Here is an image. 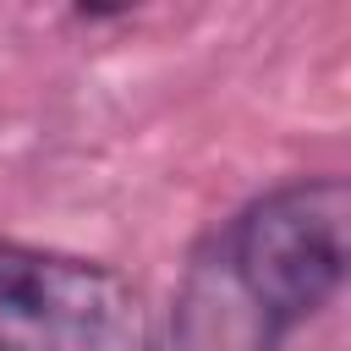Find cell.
<instances>
[{
	"mask_svg": "<svg viewBox=\"0 0 351 351\" xmlns=\"http://www.w3.org/2000/svg\"><path fill=\"white\" fill-rule=\"evenodd\" d=\"M351 192L340 176H296L252 197L219 236V285L252 329V351L318 318L346 280Z\"/></svg>",
	"mask_w": 351,
	"mask_h": 351,
	"instance_id": "cell-1",
	"label": "cell"
},
{
	"mask_svg": "<svg viewBox=\"0 0 351 351\" xmlns=\"http://www.w3.org/2000/svg\"><path fill=\"white\" fill-rule=\"evenodd\" d=\"M0 351H159L126 274L99 258L0 241Z\"/></svg>",
	"mask_w": 351,
	"mask_h": 351,
	"instance_id": "cell-2",
	"label": "cell"
}]
</instances>
